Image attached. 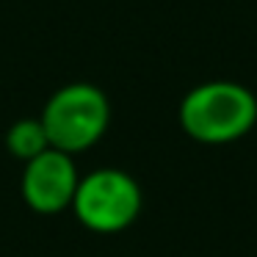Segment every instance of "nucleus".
I'll return each mask as SVG.
<instances>
[{
    "instance_id": "obj_1",
    "label": "nucleus",
    "mask_w": 257,
    "mask_h": 257,
    "mask_svg": "<svg viewBox=\"0 0 257 257\" xmlns=\"http://www.w3.org/2000/svg\"><path fill=\"white\" fill-rule=\"evenodd\" d=\"M257 122V100L246 86L210 80L191 89L180 102V124L194 141L227 144L246 136Z\"/></svg>"
},
{
    "instance_id": "obj_4",
    "label": "nucleus",
    "mask_w": 257,
    "mask_h": 257,
    "mask_svg": "<svg viewBox=\"0 0 257 257\" xmlns=\"http://www.w3.org/2000/svg\"><path fill=\"white\" fill-rule=\"evenodd\" d=\"M78 183L80 177L72 155L50 147L39 158L25 163L23 199L28 202L31 210L42 213V216H56V213L72 207Z\"/></svg>"
},
{
    "instance_id": "obj_5",
    "label": "nucleus",
    "mask_w": 257,
    "mask_h": 257,
    "mask_svg": "<svg viewBox=\"0 0 257 257\" xmlns=\"http://www.w3.org/2000/svg\"><path fill=\"white\" fill-rule=\"evenodd\" d=\"M6 147L23 163H28L34 158H39L42 152H47L50 141H47V130L42 124V119H17L6 133Z\"/></svg>"
},
{
    "instance_id": "obj_3",
    "label": "nucleus",
    "mask_w": 257,
    "mask_h": 257,
    "mask_svg": "<svg viewBox=\"0 0 257 257\" xmlns=\"http://www.w3.org/2000/svg\"><path fill=\"white\" fill-rule=\"evenodd\" d=\"M72 210L91 232H122L141 213V188L122 169H97L80 177Z\"/></svg>"
},
{
    "instance_id": "obj_2",
    "label": "nucleus",
    "mask_w": 257,
    "mask_h": 257,
    "mask_svg": "<svg viewBox=\"0 0 257 257\" xmlns=\"http://www.w3.org/2000/svg\"><path fill=\"white\" fill-rule=\"evenodd\" d=\"M39 119L47 130V141L53 150L75 155L102 139L111 122V105L97 86L69 83L47 100Z\"/></svg>"
}]
</instances>
